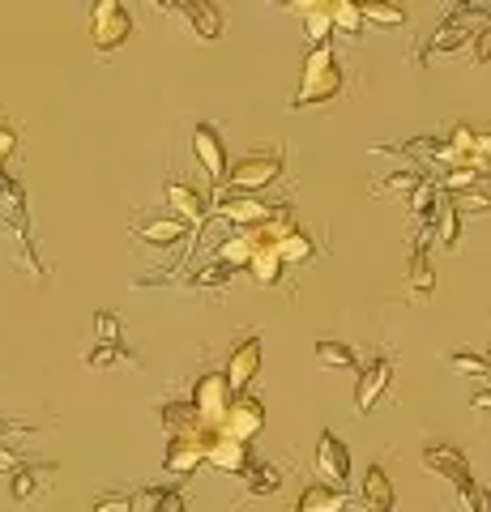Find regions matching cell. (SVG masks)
Returning a JSON list of instances; mask_svg holds the SVG:
<instances>
[{
  "label": "cell",
  "instance_id": "6da1fadb",
  "mask_svg": "<svg viewBox=\"0 0 491 512\" xmlns=\"http://www.w3.org/2000/svg\"><path fill=\"white\" fill-rule=\"evenodd\" d=\"M342 60L334 52V43H312L308 56H304V77H299V90L291 94V111H308L316 103H334L342 94Z\"/></svg>",
  "mask_w": 491,
  "mask_h": 512
},
{
  "label": "cell",
  "instance_id": "7a4b0ae2",
  "mask_svg": "<svg viewBox=\"0 0 491 512\" xmlns=\"http://www.w3.org/2000/svg\"><path fill=\"white\" fill-rule=\"evenodd\" d=\"M188 402L197 406V419L205 427H214V431H223L227 419H231V406H235V389H231V380L227 372H201L197 384H193V397Z\"/></svg>",
  "mask_w": 491,
  "mask_h": 512
},
{
  "label": "cell",
  "instance_id": "3957f363",
  "mask_svg": "<svg viewBox=\"0 0 491 512\" xmlns=\"http://www.w3.org/2000/svg\"><path fill=\"white\" fill-rule=\"evenodd\" d=\"M218 440L214 427H197L188 436H171L167 440V453H163V470L171 478H184V474H197L201 466H210V444Z\"/></svg>",
  "mask_w": 491,
  "mask_h": 512
},
{
  "label": "cell",
  "instance_id": "277c9868",
  "mask_svg": "<svg viewBox=\"0 0 491 512\" xmlns=\"http://www.w3.org/2000/svg\"><path fill=\"white\" fill-rule=\"evenodd\" d=\"M129 35H133V13L120 0H99L90 9V39L99 52H116L120 43H129Z\"/></svg>",
  "mask_w": 491,
  "mask_h": 512
},
{
  "label": "cell",
  "instance_id": "5b68a950",
  "mask_svg": "<svg viewBox=\"0 0 491 512\" xmlns=\"http://www.w3.org/2000/svg\"><path fill=\"white\" fill-rule=\"evenodd\" d=\"M218 214H223L227 222H235V227H244V231H261L265 222H274L278 210H282V201L278 205H265L261 197H248V192H231V188H218Z\"/></svg>",
  "mask_w": 491,
  "mask_h": 512
},
{
  "label": "cell",
  "instance_id": "8992f818",
  "mask_svg": "<svg viewBox=\"0 0 491 512\" xmlns=\"http://www.w3.org/2000/svg\"><path fill=\"white\" fill-rule=\"evenodd\" d=\"M282 175V154L278 150H257V154H244L240 163L231 167V192H261V188H269Z\"/></svg>",
  "mask_w": 491,
  "mask_h": 512
},
{
  "label": "cell",
  "instance_id": "52a82bcc",
  "mask_svg": "<svg viewBox=\"0 0 491 512\" xmlns=\"http://www.w3.org/2000/svg\"><path fill=\"white\" fill-rule=\"evenodd\" d=\"M316 474H321V483L346 491V478H351V453H346L342 436H334V431H321V436H316Z\"/></svg>",
  "mask_w": 491,
  "mask_h": 512
},
{
  "label": "cell",
  "instance_id": "ba28073f",
  "mask_svg": "<svg viewBox=\"0 0 491 512\" xmlns=\"http://www.w3.org/2000/svg\"><path fill=\"white\" fill-rule=\"evenodd\" d=\"M223 372H227V380H231L235 397L248 393V384L257 380V372H261V338H257V333H244V338L231 346Z\"/></svg>",
  "mask_w": 491,
  "mask_h": 512
},
{
  "label": "cell",
  "instance_id": "9c48e42d",
  "mask_svg": "<svg viewBox=\"0 0 491 512\" xmlns=\"http://www.w3.org/2000/svg\"><path fill=\"white\" fill-rule=\"evenodd\" d=\"M423 470H432L436 478H449V483L462 491L466 483H474L470 478V461H466V453L457 444H423Z\"/></svg>",
  "mask_w": 491,
  "mask_h": 512
},
{
  "label": "cell",
  "instance_id": "30bf717a",
  "mask_svg": "<svg viewBox=\"0 0 491 512\" xmlns=\"http://www.w3.org/2000/svg\"><path fill=\"white\" fill-rule=\"evenodd\" d=\"M193 158L201 163V171L210 175V184H223L227 180V146L218 137L214 124H193Z\"/></svg>",
  "mask_w": 491,
  "mask_h": 512
},
{
  "label": "cell",
  "instance_id": "8fae6325",
  "mask_svg": "<svg viewBox=\"0 0 491 512\" xmlns=\"http://www.w3.org/2000/svg\"><path fill=\"white\" fill-rule=\"evenodd\" d=\"M56 474H60V470L52 466V461H26V466L9 478V495H13V500H18V504L39 500L43 491H52Z\"/></svg>",
  "mask_w": 491,
  "mask_h": 512
},
{
  "label": "cell",
  "instance_id": "7c38bea8",
  "mask_svg": "<svg viewBox=\"0 0 491 512\" xmlns=\"http://www.w3.org/2000/svg\"><path fill=\"white\" fill-rule=\"evenodd\" d=\"M389 380H393V359H372L368 367L359 372L355 380V414H372V406L380 402V393L389 389Z\"/></svg>",
  "mask_w": 491,
  "mask_h": 512
},
{
  "label": "cell",
  "instance_id": "4fadbf2b",
  "mask_svg": "<svg viewBox=\"0 0 491 512\" xmlns=\"http://www.w3.org/2000/svg\"><path fill=\"white\" fill-rule=\"evenodd\" d=\"M261 427H265V402H261V397H252V393H240V397H235L231 419H227L223 431H227V436H235V440L252 444Z\"/></svg>",
  "mask_w": 491,
  "mask_h": 512
},
{
  "label": "cell",
  "instance_id": "5bb4252c",
  "mask_svg": "<svg viewBox=\"0 0 491 512\" xmlns=\"http://www.w3.org/2000/svg\"><path fill=\"white\" fill-rule=\"evenodd\" d=\"M167 205L176 210L180 222H188V227H201L205 214H210V201H205L201 192L193 184H184V180H171L167 184Z\"/></svg>",
  "mask_w": 491,
  "mask_h": 512
},
{
  "label": "cell",
  "instance_id": "9a60e30c",
  "mask_svg": "<svg viewBox=\"0 0 491 512\" xmlns=\"http://www.w3.org/2000/svg\"><path fill=\"white\" fill-rule=\"evenodd\" d=\"M210 466L231 474V478H240L252 466V453H248L244 440H235V436H227V431H218V440L210 444Z\"/></svg>",
  "mask_w": 491,
  "mask_h": 512
},
{
  "label": "cell",
  "instance_id": "2e32d148",
  "mask_svg": "<svg viewBox=\"0 0 491 512\" xmlns=\"http://www.w3.org/2000/svg\"><path fill=\"white\" fill-rule=\"evenodd\" d=\"M359 504L368 512H393V504H398V491H393L385 466H368V474H363V487H359Z\"/></svg>",
  "mask_w": 491,
  "mask_h": 512
},
{
  "label": "cell",
  "instance_id": "e0dca14e",
  "mask_svg": "<svg viewBox=\"0 0 491 512\" xmlns=\"http://www.w3.org/2000/svg\"><path fill=\"white\" fill-rule=\"evenodd\" d=\"M346 504H351V495H346L342 487H329V483H308L304 491H299V504H295V512H346Z\"/></svg>",
  "mask_w": 491,
  "mask_h": 512
},
{
  "label": "cell",
  "instance_id": "ac0fdd59",
  "mask_svg": "<svg viewBox=\"0 0 491 512\" xmlns=\"http://www.w3.org/2000/svg\"><path fill=\"white\" fill-rule=\"evenodd\" d=\"M180 13V18H188V26H193V35L205 39V43H214V39H223V13H218L214 5H205V0H197V5H171Z\"/></svg>",
  "mask_w": 491,
  "mask_h": 512
},
{
  "label": "cell",
  "instance_id": "d6986e66",
  "mask_svg": "<svg viewBox=\"0 0 491 512\" xmlns=\"http://www.w3.org/2000/svg\"><path fill=\"white\" fill-rule=\"evenodd\" d=\"M184 235H188V222H180L176 214H171V218H141V222H137V239H146V244H158V248L180 244Z\"/></svg>",
  "mask_w": 491,
  "mask_h": 512
},
{
  "label": "cell",
  "instance_id": "ffe728a7",
  "mask_svg": "<svg viewBox=\"0 0 491 512\" xmlns=\"http://www.w3.org/2000/svg\"><path fill=\"white\" fill-rule=\"evenodd\" d=\"M240 478H244V500H261V495L282 491V470L269 466V461H252Z\"/></svg>",
  "mask_w": 491,
  "mask_h": 512
},
{
  "label": "cell",
  "instance_id": "44dd1931",
  "mask_svg": "<svg viewBox=\"0 0 491 512\" xmlns=\"http://www.w3.org/2000/svg\"><path fill=\"white\" fill-rule=\"evenodd\" d=\"M287 9L304 18L312 43H329V30H334V9H329V0H308V5H287Z\"/></svg>",
  "mask_w": 491,
  "mask_h": 512
},
{
  "label": "cell",
  "instance_id": "7402d4cb",
  "mask_svg": "<svg viewBox=\"0 0 491 512\" xmlns=\"http://www.w3.org/2000/svg\"><path fill=\"white\" fill-rule=\"evenodd\" d=\"M154 414H158V423H163L171 436H188V431H197V427H201L193 402H158Z\"/></svg>",
  "mask_w": 491,
  "mask_h": 512
},
{
  "label": "cell",
  "instance_id": "603a6c76",
  "mask_svg": "<svg viewBox=\"0 0 491 512\" xmlns=\"http://www.w3.org/2000/svg\"><path fill=\"white\" fill-rule=\"evenodd\" d=\"M261 252L257 244V235L244 231V235H231L223 248H218V265H227V269H248L252 265V256Z\"/></svg>",
  "mask_w": 491,
  "mask_h": 512
},
{
  "label": "cell",
  "instance_id": "cb8c5ba5",
  "mask_svg": "<svg viewBox=\"0 0 491 512\" xmlns=\"http://www.w3.org/2000/svg\"><path fill=\"white\" fill-rule=\"evenodd\" d=\"M278 256H282V265H304V261H312L316 256V239L304 231V227H295V231H287L278 239Z\"/></svg>",
  "mask_w": 491,
  "mask_h": 512
},
{
  "label": "cell",
  "instance_id": "d4e9b609",
  "mask_svg": "<svg viewBox=\"0 0 491 512\" xmlns=\"http://www.w3.org/2000/svg\"><path fill=\"white\" fill-rule=\"evenodd\" d=\"M248 274H252V282H257V286H278L282 282V256H278V248H261L257 256H252Z\"/></svg>",
  "mask_w": 491,
  "mask_h": 512
},
{
  "label": "cell",
  "instance_id": "484cf974",
  "mask_svg": "<svg viewBox=\"0 0 491 512\" xmlns=\"http://www.w3.org/2000/svg\"><path fill=\"white\" fill-rule=\"evenodd\" d=\"M436 235H440V244H445V252H453L457 244H462V214L453 210V201H449V197H445V205H440Z\"/></svg>",
  "mask_w": 491,
  "mask_h": 512
},
{
  "label": "cell",
  "instance_id": "4316f807",
  "mask_svg": "<svg viewBox=\"0 0 491 512\" xmlns=\"http://www.w3.org/2000/svg\"><path fill=\"white\" fill-rule=\"evenodd\" d=\"M423 180H427L423 167H406V171H393V175H385V180H380L372 192H376V197H385V192H406V197H410V192H415Z\"/></svg>",
  "mask_w": 491,
  "mask_h": 512
},
{
  "label": "cell",
  "instance_id": "83f0119b",
  "mask_svg": "<svg viewBox=\"0 0 491 512\" xmlns=\"http://www.w3.org/2000/svg\"><path fill=\"white\" fill-rule=\"evenodd\" d=\"M329 9H334V30H342V35H359L363 30V5H355V0H329Z\"/></svg>",
  "mask_w": 491,
  "mask_h": 512
},
{
  "label": "cell",
  "instance_id": "f1b7e54d",
  "mask_svg": "<svg viewBox=\"0 0 491 512\" xmlns=\"http://www.w3.org/2000/svg\"><path fill=\"white\" fill-rule=\"evenodd\" d=\"M316 363L321 367H355V350L346 346V342H334V338H321L316 342Z\"/></svg>",
  "mask_w": 491,
  "mask_h": 512
},
{
  "label": "cell",
  "instance_id": "f546056e",
  "mask_svg": "<svg viewBox=\"0 0 491 512\" xmlns=\"http://www.w3.org/2000/svg\"><path fill=\"white\" fill-rule=\"evenodd\" d=\"M363 22H376V26H406V9H402V5H385V0H368V5H363Z\"/></svg>",
  "mask_w": 491,
  "mask_h": 512
},
{
  "label": "cell",
  "instance_id": "4dcf8cb0",
  "mask_svg": "<svg viewBox=\"0 0 491 512\" xmlns=\"http://www.w3.org/2000/svg\"><path fill=\"white\" fill-rule=\"evenodd\" d=\"M146 500H150V512H188L180 487H146Z\"/></svg>",
  "mask_w": 491,
  "mask_h": 512
},
{
  "label": "cell",
  "instance_id": "1f68e13d",
  "mask_svg": "<svg viewBox=\"0 0 491 512\" xmlns=\"http://www.w3.org/2000/svg\"><path fill=\"white\" fill-rule=\"evenodd\" d=\"M120 342H124L120 316L116 312H99V316H94V346H120Z\"/></svg>",
  "mask_w": 491,
  "mask_h": 512
},
{
  "label": "cell",
  "instance_id": "d6a6232c",
  "mask_svg": "<svg viewBox=\"0 0 491 512\" xmlns=\"http://www.w3.org/2000/svg\"><path fill=\"white\" fill-rule=\"evenodd\" d=\"M112 363H133L137 367V355L124 342L120 346H94L86 355V367H112Z\"/></svg>",
  "mask_w": 491,
  "mask_h": 512
},
{
  "label": "cell",
  "instance_id": "836d02e7",
  "mask_svg": "<svg viewBox=\"0 0 491 512\" xmlns=\"http://www.w3.org/2000/svg\"><path fill=\"white\" fill-rule=\"evenodd\" d=\"M449 363H453V372H466V376H491V359H487V355H474V350H453Z\"/></svg>",
  "mask_w": 491,
  "mask_h": 512
},
{
  "label": "cell",
  "instance_id": "e575fe53",
  "mask_svg": "<svg viewBox=\"0 0 491 512\" xmlns=\"http://www.w3.org/2000/svg\"><path fill=\"white\" fill-rule=\"evenodd\" d=\"M453 201V210L457 214H491V192H479V188H474V192H457V197H449Z\"/></svg>",
  "mask_w": 491,
  "mask_h": 512
},
{
  "label": "cell",
  "instance_id": "d590c367",
  "mask_svg": "<svg viewBox=\"0 0 491 512\" xmlns=\"http://www.w3.org/2000/svg\"><path fill=\"white\" fill-rule=\"evenodd\" d=\"M133 504H137L133 491H107L90 504V512H133Z\"/></svg>",
  "mask_w": 491,
  "mask_h": 512
},
{
  "label": "cell",
  "instance_id": "8d00e7d4",
  "mask_svg": "<svg viewBox=\"0 0 491 512\" xmlns=\"http://www.w3.org/2000/svg\"><path fill=\"white\" fill-rule=\"evenodd\" d=\"M457 495H462V508H466V512H491V491H487V487L466 483Z\"/></svg>",
  "mask_w": 491,
  "mask_h": 512
},
{
  "label": "cell",
  "instance_id": "74e56055",
  "mask_svg": "<svg viewBox=\"0 0 491 512\" xmlns=\"http://www.w3.org/2000/svg\"><path fill=\"white\" fill-rule=\"evenodd\" d=\"M474 60H479V64H487L491 60V18H483L479 26H474Z\"/></svg>",
  "mask_w": 491,
  "mask_h": 512
},
{
  "label": "cell",
  "instance_id": "f35d334b",
  "mask_svg": "<svg viewBox=\"0 0 491 512\" xmlns=\"http://www.w3.org/2000/svg\"><path fill=\"white\" fill-rule=\"evenodd\" d=\"M231 274H235V269H227V265H205L201 269V274H197V286H227L231 282Z\"/></svg>",
  "mask_w": 491,
  "mask_h": 512
},
{
  "label": "cell",
  "instance_id": "ab89813d",
  "mask_svg": "<svg viewBox=\"0 0 491 512\" xmlns=\"http://www.w3.org/2000/svg\"><path fill=\"white\" fill-rule=\"evenodd\" d=\"M22 466H26V461L18 457V448L0 444V474H9V478H13V474H18V470H22Z\"/></svg>",
  "mask_w": 491,
  "mask_h": 512
},
{
  "label": "cell",
  "instance_id": "60d3db41",
  "mask_svg": "<svg viewBox=\"0 0 491 512\" xmlns=\"http://www.w3.org/2000/svg\"><path fill=\"white\" fill-rule=\"evenodd\" d=\"M13 150H18V133H13L9 124H0V163H5Z\"/></svg>",
  "mask_w": 491,
  "mask_h": 512
},
{
  "label": "cell",
  "instance_id": "b9f144b4",
  "mask_svg": "<svg viewBox=\"0 0 491 512\" xmlns=\"http://www.w3.org/2000/svg\"><path fill=\"white\" fill-rule=\"evenodd\" d=\"M470 406H474V410H491V389H479V393H474V397H470Z\"/></svg>",
  "mask_w": 491,
  "mask_h": 512
},
{
  "label": "cell",
  "instance_id": "7bdbcfd3",
  "mask_svg": "<svg viewBox=\"0 0 491 512\" xmlns=\"http://www.w3.org/2000/svg\"><path fill=\"white\" fill-rule=\"evenodd\" d=\"M0 184H5V171H0Z\"/></svg>",
  "mask_w": 491,
  "mask_h": 512
},
{
  "label": "cell",
  "instance_id": "ee69618b",
  "mask_svg": "<svg viewBox=\"0 0 491 512\" xmlns=\"http://www.w3.org/2000/svg\"><path fill=\"white\" fill-rule=\"evenodd\" d=\"M487 359H491V350H487Z\"/></svg>",
  "mask_w": 491,
  "mask_h": 512
},
{
  "label": "cell",
  "instance_id": "f6af8a7d",
  "mask_svg": "<svg viewBox=\"0 0 491 512\" xmlns=\"http://www.w3.org/2000/svg\"><path fill=\"white\" fill-rule=\"evenodd\" d=\"M487 167H491V163H487Z\"/></svg>",
  "mask_w": 491,
  "mask_h": 512
}]
</instances>
